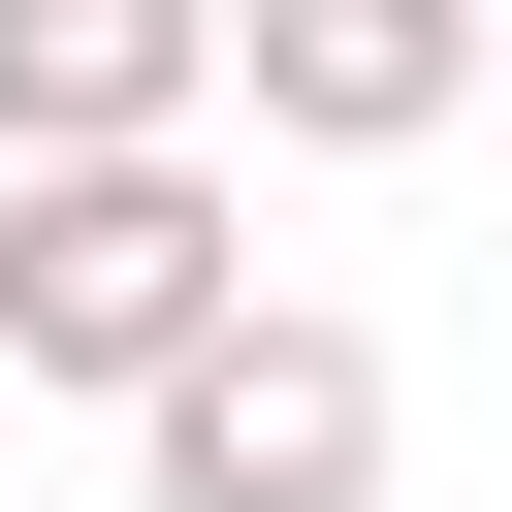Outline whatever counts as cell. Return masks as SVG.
Segmentation results:
<instances>
[{
	"mask_svg": "<svg viewBox=\"0 0 512 512\" xmlns=\"http://www.w3.org/2000/svg\"><path fill=\"white\" fill-rule=\"evenodd\" d=\"M224 320H256V224H224V160H64V192H0V416H32V384L160 416Z\"/></svg>",
	"mask_w": 512,
	"mask_h": 512,
	"instance_id": "cell-1",
	"label": "cell"
},
{
	"mask_svg": "<svg viewBox=\"0 0 512 512\" xmlns=\"http://www.w3.org/2000/svg\"><path fill=\"white\" fill-rule=\"evenodd\" d=\"M128 480H160V512H384V352L256 288V320H224V352L128 416Z\"/></svg>",
	"mask_w": 512,
	"mask_h": 512,
	"instance_id": "cell-2",
	"label": "cell"
},
{
	"mask_svg": "<svg viewBox=\"0 0 512 512\" xmlns=\"http://www.w3.org/2000/svg\"><path fill=\"white\" fill-rule=\"evenodd\" d=\"M192 96H224V0H0V192L192 160Z\"/></svg>",
	"mask_w": 512,
	"mask_h": 512,
	"instance_id": "cell-3",
	"label": "cell"
},
{
	"mask_svg": "<svg viewBox=\"0 0 512 512\" xmlns=\"http://www.w3.org/2000/svg\"><path fill=\"white\" fill-rule=\"evenodd\" d=\"M224 96L320 160H416V128H480V0H224Z\"/></svg>",
	"mask_w": 512,
	"mask_h": 512,
	"instance_id": "cell-4",
	"label": "cell"
},
{
	"mask_svg": "<svg viewBox=\"0 0 512 512\" xmlns=\"http://www.w3.org/2000/svg\"><path fill=\"white\" fill-rule=\"evenodd\" d=\"M480 96H512V32H480Z\"/></svg>",
	"mask_w": 512,
	"mask_h": 512,
	"instance_id": "cell-5",
	"label": "cell"
}]
</instances>
